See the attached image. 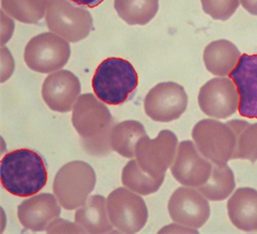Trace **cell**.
Listing matches in <instances>:
<instances>
[{
	"instance_id": "1",
	"label": "cell",
	"mask_w": 257,
	"mask_h": 234,
	"mask_svg": "<svg viewBox=\"0 0 257 234\" xmlns=\"http://www.w3.org/2000/svg\"><path fill=\"white\" fill-rule=\"evenodd\" d=\"M72 125L89 154L110 153L113 118L109 109L96 95L92 93L79 95L72 110Z\"/></svg>"
},
{
	"instance_id": "2",
	"label": "cell",
	"mask_w": 257,
	"mask_h": 234,
	"mask_svg": "<svg viewBox=\"0 0 257 234\" xmlns=\"http://www.w3.org/2000/svg\"><path fill=\"white\" fill-rule=\"evenodd\" d=\"M0 179L9 193L18 197H31L44 189L48 170L37 153L20 148L7 154L0 163Z\"/></svg>"
},
{
	"instance_id": "3",
	"label": "cell",
	"mask_w": 257,
	"mask_h": 234,
	"mask_svg": "<svg viewBox=\"0 0 257 234\" xmlns=\"http://www.w3.org/2000/svg\"><path fill=\"white\" fill-rule=\"evenodd\" d=\"M138 86V74L130 62L121 58H107L93 76L95 95L104 103L119 105L125 102Z\"/></svg>"
},
{
	"instance_id": "4",
	"label": "cell",
	"mask_w": 257,
	"mask_h": 234,
	"mask_svg": "<svg viewBox=\"0 0 257 234\" xmlns=\"http://www.w3.org/2000/svg\"><path fill=\"white\" fill-rule=\"evenodd\" d=\"M96 173L84 161H71L56 174L53 190L62 207L73 210L87 202L96 186Z\"/></svg>"
},
{
	"instance_id": "5",
	"label": "cell",
	"mask_w": 257,
	"mask_h": 234,
	"mask_svg": "<svg viewBox=\"0 0 257 234\" xmlns=\"http://www.w3.org/2000/svg\"><path fill=\"white\" fill-rule=\"evenodd\" d=\"M200 153L213 164L225 165L233 160L237 134L228 123L214 119L198 122L191 132Z\"/></svg>"
},
{
	"instance_id": "6",
	"label": "cell",
	"mask_w": 257,
	"mask_h": 234,
	"mask_svg": "<svg viewBox=\"0 0 257 234\" xmlns=\"http://www.w3.org/2000/svg\"><path fill=\"white\" fill-rule=\"evenodd\" d=\"M45 18L50 31L69 42L87 38L93 28L91 13L70 0H50Z\"/></svg>"
},
{
	"instance_id": "7",
	"label": "cell",
	"mask_w": 257,
	"mask_h": 234,
	"mask_svg": "<svg viewBox=\"0 0 257 234\" xmlns=\"http://www.w3.org/2000/svg\"><path fill=\"white\" fill-rule=\"evenodd\" d=\"M71 55L69 41L54 32L40 33L29 40L24 60L33 71L52 73L67 64Z\"/></svg>"
},
{
	"instance_id": "8",
	"label": "cell",
	"mask_w": 257,
	"mask_h": 234,
	"mask_svg": "<svg viewBox=\"0 0 257 234\" xmlns=\"http://www.w3.org/2000/svg\"><path fill=\"white\" fill-rule=\"evenodd\" d=\"M107 211L113 227L122 233L132 234L141 231L148 220V209L144 199L125 187L117 188L109 194Z\"/></svg>"
},
{
	"instance_id": "9",
	"label": "cell",
	"mask_w": 257,
	"mask_h": 234,
	"mask_svg": "<svg viewBox=\"0 0 257 234\" xmlns=\"http://www.w3.org/2000/svg\"><path fill=\"white\" fill-rule=\"evenodd\" d=\"M178 147V138L171 130H162L156 138L141 137L135 148L136 160L144 173L155 178L166 176L172 165Z\"/></svg>"
},
{
	"instance_id": "10",
	"label": "cell",
	"mask_w": 257,
	"mask_h": 234,
	"mask_svg": "<svg viewBox=\"0 0 257 234\" xmlns=\"http://www.w3.org/2000/svg\"><path fill=\"white\" fill-rule=\"evenodd\" d=\"M188 97L181 85L164 82L151 89L144 99L145 114L156 122L168 123L179 119L186 111Z\"/></svg>"
},
{
	"instance_id": "11",
	"label": "cell",
	"mask_w": 257,
	"mask_h": 234,
	"mask_svg": "<svg viewBox=\"0 0 257 234\" xmlns=\"http://www.w3.org/2000/svg\"><path fill=\"white\" fill-rule=\"evenodd\" d=\"M198 102L206 116L227 119L239 110L240 96L237 86L229 76H218L208 81L200 89Z\"/></svg>"
},
{
	"instance_id": "12",
	"label": "cell",
	"mask_w": 257,
	"mask_h": 234,
	"mask_svg": "<svg viewBox=\"0 0 257 234\" xmlns=\"http://www.w3.org/2000/svg\"><path fill=\"white\" fill-rule=\"evenodd\" d=\"M168 211L173 222L202 228L210 218L209 200L194 187H179L171 195Z\"/></svg>"
},
{
	"instance_id": "13",
	"label": "cell",
	"mask_w": 257,
	"mask_h": 234,
	"mask_svg": "<svg viewBox=\"0 0 257 234\" xmlns=\"http://www.w3.org/2000/svg\"><path fill=\"white\" fill-rule=\"evenodd\" d=\"M212 167L213 163L200 153L194 141L183 140L178 143L175 159L170 168L178 183L199 188L209 180Z\"/></svg>"
},
{
	"instance_id": "14",
	"label": "cell",
	"mask_w": 257,
	"mask_h": 234,
	"mask_svg": "<svg viewBox=\"0 0 257 234\" xmlns=\"http://www.w3.org/2000/svg\"><path fill=\"white\" fill-rule=\"evenodd\" d=\"M78 77L69 70L60 69L50 73L42 84V99L49 108L58 113H69L80 95Z\"/></svg>"
},
{
	"instance_id": "15",
	"label": "cell",
	"mask_w": 257,
	"mask_h": 234,
	"mask_svg": "<svg viewBox=\"0 0 257 234\" xmlns=\"http://www.w3.org/2000/svg\"><path fill=\"white\" fill-rule=\"evenodd\" d=\"M237 86L242 117L257 119V55L243 54L228 75Z\"/></svg>"
},
{
	"instance_id": "16",
	"label": "cell",
	"mask_w": 257,
	"mask_h": 234,
	"mask_svg": "<svg viewBox=\"0 0 257 234\" xmlns=\"http://www.w3.org/2000/svg\"><path fill=\"white\" fill-rule=\"evenodd\" d=\"M61 215V204L55 194H35L18 207V218L22 226L31 231H44Z\"/></svg>"
},
{
	"instance_id": "17",
	"label": "cell",
	"mask_w": 257,
	"mask_h": 234,
	"mask_svg": "<svg viewBox=\"0 0 257 234\" xmlns=\"http://www.w3.org/2000/svg\"><path fill=\"white\" fill-rule=\"evenodd\" d=\"M227 214L232 225L245 232L257 231V190L239 188L227 201Z\"/></svg>"
},
{
	"instance_id": "18",
	"label": "cell",
	"mask_w": 257,
	"mask_h": 234,
	"mask_svg": "<svg viewBox=\"0 0 257 234\" xmlns=\"http://www.w3.org/2000/svg\"><path fill=\"white\" fill-rule=\"evenodd\" d=\"M241 52L231 41L218 39L205 48L203 59L209 72L217 76H228L237 66Z\"/></svg>"
},
{
	"instance_id": "19",
	"label": "cell",
	"mask_w": 257,
	"mask_h": 234,
	"mask_svg": "<svg viewBox=\"0 0 257 234\" xmlns=\"http://www.w3.org/2000/svg\"><path fill=\"white\" fill-rule=\"evenodd\" d=\"M74 221L85 233H107L113 229L107 211V199L101 195L89 197L87 202L78 207Z\"/></svg>"
},
{
	"instance_id": "20",
	"label": "cell",
	"mask_w": 257,
	"mask_h": 234,
	"mask_svg": "<svg viewBox=\"0 0 257 234\" xmlns=\"http://www.w3.org/2000/svg\"><path fill=\"white\" fill-rule=\"evenodd\" d=\"M142 123L127 120L113 125L110 132V145L112 151L124 158L132 159L135 156V148L138 140L146 135Z\"/></svg>"
},
{
	"instance_id": "21",
	"label": "cell",
	"mask_w": 257,
	"mask_h": 234,
	"mask_svg": "<svg viewBox=\"0 0 257 234\" xmlns=\"http://www.w3.org/2000/svg\"><path fill=\"white\" fill-rule=\"evenodd\" d=\"M197 189L210 201H222L228 198L235 189L232 170L227 164H213L209 180Z\"/></svg>"
},
{
	"instance_id": "22",
	"label": "cell",
	"mask_w": 257,
	"mask_h": 234,
	"mask_svg": "<svg viewBox=\"0 0 257 234\" xmlns=\"http://www.w3.org/2000/svg\"><path fill=\"white\" fill-rule=\"evenodd\" d=\"M160 0H114L119 18L128 25H146L156 17Z\"/></svg>"
},
{
	"instance_id": "23",
	"label": "cell",
	"mask_w": 257,
	"mask_h": 234,
	"mask_svg": "<svg viewBox=\"0 0 257 234\" xmlns=\"http://www.w3.org/2000/svg\"><path fill=\"white\" fill-rule=\"evenodd\" d=\"M164 181L165 176L155 178L144 173L137 160L128 161L122 169L121 182L123 186L142 196L157 193L161 189Z\"/></svg>"
},
{
	"instance_id": "24",
	"label": "cell",
	"mask_w": 257,
	"mask_h": 234,
	"mask_svg": "<svg viewBox=\"0 0 257 234\" xmlns=\"http://www.w3.org/2000/svg\"><path fill=\"white\" fill-rule=\"evenodd\" d=\"M50 0H2L3 10L25 24H36L46 17Z\"/></svg>"
},
{
	"instance_id": "25",
	"label": "cell",
	"mask_w": 257,
	"mask_h": 234,
	"mask_svg": "<svg viewBox=\"0 0 257 234\" xmlns=\"http://www.w3.org/2000/svg\"><path fill=\"white\" fill-rule=\"evenodd\" d=\"M237 134V148L233 160H247L252 163L257 161V123H248L242 120L227 122Z\"/></svg>"
},
{
	"instance_id": "26",
	"label": "cell",
	"mask_w": 257,
	"mask_h": 234,
	"mask_svg": "<svg viewBox=\"0 0 257 234\" xmlns=\"http://www.w3.org/2000/svg\"><path fill=\"white\" fill-rule=\"evenodd\" d=\"M203 11L214 20L226 21L237 12L240 0H201Z\"/></svg>"
},
{
	"instance_id": "27",
	"label": "cell",
	"mask_w": 257,
	"mask_h": 234,
	"mask_svg": "<svg viewBox=\"0 0 257 234\" xmlns=\"http://www.w3.org/2000/svg\"><path fill=\"white\" fill-rule=\"evenodd\" d=\"M48 233H85L84 230L76 223L63 219H55L47 228Z\"/></svg>"
},
{
	"instance_id": "28",
	"label": "cell",
	"mask_w": 257,
	"mask_h": 234,
	"mask_svg": "<svg viewBox=\"0 0 257 234\" xmlns=\"http://www.w3.org/2000/svg\"><path fill=\"white\" fill-rule=\"evenodd\" d=\"M15 69V61L8 48L2 47V83L8 81Z\"/></svg>"
},
{
	"instance_id": "29",
	"label": "cell",
	"mask_w": 257,
	"mask_h": 234,
	"mask_svg": "<svg viewBox=\"0 0 257 234\" xmlns=\"http://www.w3.org/2000/svg\"><path fill=\"white\" fill-rule=\"evenodd\" d=\"M11 18L5 11H2V46L12 38L15 30V23Z\"/></svg>"
},
{
	"instance_id": "30",
	"label": "cell",
	"mask_w": 257,
	"mask_h": 234,
	"mask_svg": "<svg viewBox=\"0 0 257 234\" xmlns=\"http://www.w3.org/2000/svg\"><path fill=\"white\" fill-rule=\"evenodd\" d=\"M159 233H198V229L174 222L173 224H170L162 228Z\"/></svg>"
},
{
	"instance_id": "31",
	"label": "cell",
	"mask_w": 257,
	"mask_h": 234,
	"mask_svg": "<svg viewBox=\"0 0 257 234\" xmlns=\"http://www.w3.org/2000/svg\"><path fill=\"white\" fill-rule=\"evenodd\" d=\"M240 5L249 14L257 16V0H240Z\"/></svg>"
},
{
	"instance_id": "32",
	"label": "cell",
	"mask_w": 257,
	"mask_h": 234,
	"mask_svg": "<svg viewBox=\"0 0 257 234\" xmlns=\"http://www.w3.org/2000/svg\"><path fill=\"white\" fill-rule=\"evenodd\" d=\"M73 4L78 6H83L88 8H96L101 5L104 0H70Z\"/></svg>"
}]
</instances>
